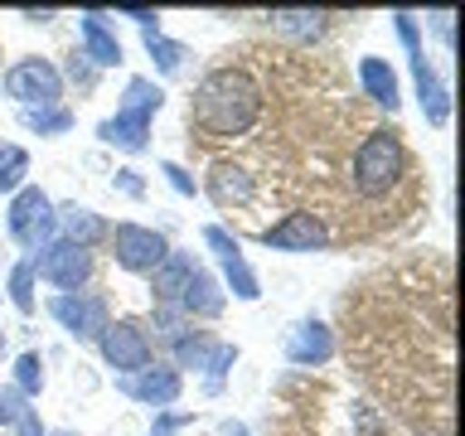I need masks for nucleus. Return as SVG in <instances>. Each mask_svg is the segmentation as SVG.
Here are the masks:
<instances>
[{"instance_id": "obj_19", "label": "nucleus", "mask_w": 465, "mask_h": 436, "mask_svg": "<svg viewBox=\"0 0 465 436\" xmlns=\"http://www.w3.org/2000/svg\"><path fill=\"white\" fill-rule=\"evenodd\" d=\"M58 213V238L64 243H78V247H87L93 253V243H102L107 238V218H102L97 209H87V203H64V209H54Z\"/></svg>"}, {"instance_id": "obj_21", "label": "nucleus", "mask_w": 465, "mask_h": 436, "mask_svg": "<svg viewBox=\"0 0 465 436\" xmlns=\"http://www.w3.org/2000/svg\"><path fill=\"white\" fill-rule=\"evenodd\" d=\"M276 35H286V39H296V44H311L320 39L330 29V15L325 10H272L267 15Z\"/></svg>"}, {"instance_id": "obj_26", "label": "nucleus", "mask_w": 465, "mask_h": 436, "mask_svg": "<svg viewBox=\"0 0 465 436\" xmlns=\"http://www.w3.org/2000/svg\"><path fill=\"white\" fill-rule=\"evenodd\" d=\"M20 122H25V131H35V136H64V131H73L78 116L68 107H25Z\"/></svg>"}, {"instance_id": "obj_8", "label": "nucleus", "mask_w": 465, "mask_h": 436, "mask_svg": "<svg viewBox=\"0 0 465 436\" xmlns=\"http://www.w3.org/2000/svg\"><path fill=\"white\" fill-rule=\"evenodd\" d=\"M29 262H35V276H39V282L54 286V296L83 291L87 276H93V253H87V247H78V243H64V238L44 243Z\"/></svg>"}, {"instance_id": "obj_7", "label": "nucleus", "mask_w": 465, "mask_h": 436, "mask_svg": "<svg viewBox=\"0 0 465 436\" xmlns=\"http://www.w3.org/2000/svg\"><path fill=\"white\" fill-rule=\"evenodd\" d=\"M97 354L107 369H116V378L141 373L145 363H155V340L145 325H136V320H107V330L97 334Z\"/></svg>"}, {"instance_id": "obj_11", "label": "nucleus", "mask_w": 465, "mask_h": 436, "mask_svg": "<svg viewBox=\"0 0 465 436\" xmlns=\"http://www.w3.org/2000/svg\"><path fill=\"white\" fill-rule=\"evenodd\" d=\"M49 315L64 325L78 344H97V334L107 330V301L87 296V291H68V296H49Z\"/></svg>"}, {"instance_id": "obj_28", "label": "nucleus", "mask_w": 465, "mask_h": 436, "mask_svg": "<svg viewBox=\"0 0 465 436\" xmlns=\"http://www.w3.org/2000/svg\"><path fill=\"white\" fill-rule=\"evenodd\" d=\"M194 330V320H189L180 305H155V334L165 344H174V340H184V334Z\"/></svg>"}, {"instance_id": "obj_37", "label": "nucleus", "mask_w": 465, "mask_h": 436, "mask_svg": "<svg viewBox=\"0 0 465 436\" xmlns=\"http://www.w3.org/2000/svg\"><path fill=\"white\" fill-rule=\"evenodd\" d=\"M49 436H83V431H68V427H64V431H49Z\"/></svg>"}, {"instance_id": "obj_35", "label": "nucleus", "mask_w": 465, "mask_h": 436, "mask_svg": "<svg viewBox=\"0 0 465 436\" xmlns=\"http://www.w3.org/2000/svg\"><path fill=\"white\" fill-rule=\"evenodd\" d=\"M20 15H25V20H35V25H49L58 10H49V5H44V10H20Z\"/></svg>"}, {"instance_id": "obj_29", "label": "nucleus", "mask_w": 465, "mask_h": 436, "mask_svg": "<svg viewBox=\"0 0 465 436\" xmlns=\"http://www.w3.org/2000/svg\"><path fill=\"white\" fill-rule=\"evenodd\" d=\"M184 427H194V412H155V421H151V436H180Z\"/></svg>"}, {"instance_id": "obj_33", "label": "nucleus", "mask_w": 465, "mask_h": 436, "mask_svg": "<svg viewBox=\"0 0 465 436\" xmlns=\"http://www.w3.org/2000/svg\"><path fill=\"white\" fill-rule=\"evenodd\" d=\"M15 436H49V431H44V421H39L35 407H25V412L15 417Z\"/></svg>"}, {"instance_id": "obj_17", "label": "nucleus", "mask_w": 465, "mask_h": 436, "mask_svg": "<svg viewBox=\"0 0 465 436\" xmlns=\"http://www.w3.org/2000/svg\"><path fill=\"white\" fill-rule=\"evenodd\" d=\"M194 267H199L194 253H174V247H170V257L151 272V301H155V305H180V296H184V286H189V276H194Z\"/></svg>"}, {"instance_id": "obj_5", "label": "nucleus", "mask_w": 465, "mask_h": 436, "mask_svg": "<svg viewBox=\"0 0 465 436\" xmlns=\"http://www.w3.org/2000/svg\"><path fill=\"white\" fill-rule=\"evenodd\" d=\"M5 233L25 253H39L44 243L58 238V213H54V199L44 194L39 184H25L20 194H10V209H5Z\"/></svg>"}, {"instance_id": "obj_32", "label": "nucleus", "mask_w": 465, "mask_h": 436, "mask_svg": "<svg viewBox=\"0 0 465 436\" xmlns=\"http://www.w3.org/2000/svg\"><path fill=\"white\" fill-rule=\"evenodd\" d=\"M116 15L131 20V25H141V35H145V29H160V10H151V5H122Z\"/></svg>"}, {"instance_id": "obj_13", "label": "nucleus", "mask_w": 465, "mask_h": 436, "mask_svg": "<svg viewBox=\"0 0 465 436\" xmlns=\"http://www.w3.org/2000/svg\"><path fill=\"white\" fill-rule=\"evenodd\" d=\"M262 247H272V253H325L330 247V228L320 223L315 213H286L282 223L262 228Z\"/></svg>"}, {"instance_id": "obj_16", "label": "nucleus", "mask_w": 465, "mask_h": 436, "mask_svg": "<svg viewBox=\"0 0 465 436\" xmlns=\"http://www.w3.org/2000/svg\"><path fill=\"white\" fill-rule=\"evenodd\" d=\"M223 305H228L223 282H218L209 267H194V276H189V286L180 296V311L189 320H218V315H223Z\"/></svg>"}, {"instance_id": "obj_9", "label": "nucleus", "mask_w": 465, "mask_h": 436, "mask_svg": "<svg viewBox=\"0 0 465 436\" xmlns=\"http://www.w3.org/2000/svg\"><path fill=\"white\" fill-rule=\"evenodd\" d=\"M107 243H112L116 267L131 272V276H151L160 262L170 257L165 233H155V228H145V223H116V228L107 233Z\"/></svg>"}, {"instance_id": "obj_34", "label": "nucleus", "mask_w": 465, "mask_h": 436, "mask_svg": "<svg viewBox=\"0 0 465 436\" xmlns=\"http://www.w3.org/2000/svg\"><path fill=\"white\" fill-rule=\"evenodd\" d=\"M116 184H122V194L141 199V180H136V170H122V174H116Z\"/></svg>"}, {"instance_id": "obj_30", "label": "nucleus", "mask_w": 465, "mask_h": 436, "mask_svg": "<svg viewBox=\"0 0 465 436\" xmlns=\"http://www.w3.org/2000/svg\"><path fill=\"white\" fill-rule=\"evenodd\" d=\"M160 174L170 180V189H174V194H184V199H194V194H199L194 174H189L184 165H174V160H165V165H160Z\"/></svg>"}, {"instance_id": "obj_31", "label": "nucleus", "mask_w": 465, "mask_h": 436, "mask_svg": "<svg viewBox=\"0 0 465 436\" xmlns=\"http://www.w3.org/2000/svg\"><path fill=\"white\" fill-rule=\"evenodd\" d=\"M20 412H25V398L5 383V388H0V427H15V417H20Z\"/></svg>"}, {"instance_id": "obj_25", "label": "nucleus", "mask_w": 465, "mask_h": 436, "mask_svg": "<svg viewBox=\"0 0 465 436\" xmlns=\"http://www.w3.org/2000/svg\"><path fill=\"white\" fill-rule=\"evenodd\" d=\"M29 174V151L15 141H0V194H20Z\"/></svg>"}, {"instance_id": "obj_22", "label": "nucleus", "mask_w": 465, "mask_h": 436, "mask_svg": "<svg viewBox=\"0 0 465 436\" xmlns=\"http://www.w3.org/2000/svg\"><path fill=\"white\" fill-rule=\"evenodd\" d=\"M170 354H174V369H199V373H209V363H213V354H218V340H213V334H203V330H189L184 340L170 344Z\"/></svg>"}, {"instance_id": "obj_18", "label": "nucleus", "mask_w": 465, "mask_h": 436, "mask_svg": "<svg viewBox=\"0 0 465 436\" xmlns=\"http://www.w3.org/2000/svg\"><path fill=\"white\" fill-rule=\"evenodd\" d=\"M359 87H363V97L378 102V107H388V112L402 107V87H398V73H392L388 58L363 54V58H359Z\"/></svg>"}, {"instance_id": "obj_20", "label": "nucleus", "mask_w": 465, "mask_h": 436, "mask_svg": "<svg viewBox=\"0 0 465 436\" xmlns=\"http://www.w3.org/2000/svg\"><path fill=\"white\" fill-rule=\"evenodd\" d=\"M203 194H209L218 209H228V203H247L257 194L252 174H247L242 165H232V160H218V165L209 170V180H203Z\"/></svg>"}, {"instance_id": "obj_38", "label": "nucleus", "mask_w": 465, "mask_h": 436, "mask_svg": "<svg viewBox=\"0 0 465 436\" xmlns=\"http://www.w3.org/2000/svg\"><path fill=\"white\" fill-rule=\"evenodd\" d=\"M0 344H5V330H0Z\"/></svg>"}, {"instance_id": "obj_24", "label": "nucleus", "mask_w": 465, "mask_h": 436, "mask_svg": "<svg viewBox=\"0 0 465 436\" xmlns=\"http://www.w3.org/2000/svg\"><path fill=\"white\" fill-rule=\"evenodd\" d=\"M141 44H145V54H151V64L165 73V78H174V73L184 68V58H189V49L180 39H170V35H160V29H145L141 35Z\"/></svg>"}, {"instance_id": "obj_4", "label": "nucleus", "mask_w": 465, "mask_h": 436, "mask_svg": "<svg viewBox=\"0 0 465 436\" xmlns=\"http://www.w3.org/2000/svg\"><path fill=\"white\" fill-rule=\"evenodd\" d=\"M392 29H398V39H402V49H407V64H412V83H417V102H421L427 126H446V122H450V87L441 83V73L427 64L417 15L398 10V15H392Z\"/></svg>"}, {"instance_id": "obj_15", "label": "nucleus", "mask_w": 465, "mask_h": 436, "mask_svg": "<svg viewBox=\"0 0 465 436\" xmlns=\"http://www.w3.org/2000/svg\"><path fill=\"white\" fill-rule=\"evenodd\" d=\"M107 10H83L78 15V35H83V58H93V68H116L122 64V39L107 25Z\"/></svg>"}, {"instance_id": "obj_27", "label": "nucleus", "mask_w": 465, "mask_h": 436, "mask_svg": "<svg viewBox=\"0 0 465 436\" xmlns=\"http://www.w3.org/2000/svg\"><path fill=\"white\" fill-rule=\"evenodd\" d=\"M10 388L20 392V398H39L44 392V359L35 354V349H25L20 359H15V373H10Z\"/></svg>"}, {"instance_id": "obj_10", "label": "nucleus", "mask_w": 465, "mask_h": 436, "mask_svg": "<svg viewBox=\"0 0 465 436\" xmlns=\"http://www.w3.org/2000/svg\"><path fill=\"white\" fill-rule=\"evenodd\" d=\"M203 247L213 253L218 272H223V276H218V282H223V291H232L238 301H257V296H262V282H257L252 262L242 257V243L232 238L223 223H209V228H203Z\"/></svg>"}, {"instance_id": "obj_1", "label": "nucleus", "mask_w": 465, "mask_h": 436, "mask_svg": "<svg viewBox=\"0 0 465 436\" xmlns=\"http://www.w3.org/2000/svg\"><path fill=\"white\" fill-rule=\"evenodd\" d=\"M262 116V87L247 78L242 68H213L203 73L189 102V126L209 141H232L247 136Z\"/></svg>"}, {"instance_id": "obj_14", "label": "nucleus", "mask_w": 465, "mask_h": 436, "mask_svg": "<svg viewBox=\"0 0 465 436\" xmlns=\"http://www.w3.org/2000/svg\"><path fill=\"white\" fill-rule=\"evenodd\" d=\"M286 359L296 363V369H320V363H330L334 359V330L325 320H301V325H291Z\"/></svg>"}, {"instance_id": "obj_36", "label": "nucleus", "mask_w": 465, "mask_h": 436, "mask_svg": "<svg viewBox=\"0 0 465 436\" xmlns=\"http://www.w3.org/2000/svg\"><path fill=\"white\" fill-rule=\"evenodd\" d=\"M223 436H247V427L242 421H223Z\"/></svg>"}, {"instance_id": "obj_23", "label": "nucleus", "mask_w": 465, "mask_h": 436, "mask_svg": "<svg viewBox=\"0 0 465 436\" xmlns=\"http://www.w3.org/2000/svg\"><path fill=\"white\" fill-rule=\"evenodd\" d=\"M35 291H39L35 262H29V257H20V262H15V267H10L5 296H10V305H15V311H20V315H35V311H39V296H35Z\"/></svg>"}, {"instance_id": "obj_6", "label": "nucleus", "mask_w": 465, "mask_h": 436, "mask_svg": "<svg viewBox=\"0 0 465 436\" xmlns=\"http://www.w3.org/2000/svg\"><path fill=\"white\" fill-rule=\"evenodd\" d=\"M0 87H5V97L20 102V112L25 107H64V73L49 58H15L5 68V78H0Z\"/></svg>"}, {"instance_id": "obj_3", "label": "nucleus", "mask_w": 465, "mask_h": 436, "mask_svg": "<svg viewBox=\"0 0 465 436\" xmlns=\"http://www.w3.org/2000/svg\"><path fill=\"white\" fill-rule=\"evenodd\" d=\"M402 170H407V151H402V136L392 126L369 131V136L359 141V151H354V165H349L354 189H359V194H369V199L388 194V189L402 180Z\"/></svg>"}, {"instance_id": "obj_2", "label": "nucleus", "mask_w": 465, "mask_h": 436, "mask_svg": "<svg viewBox=\"0 0 465 436\" xmlns=\"http://www.w3.org/2000/svg\"><path fill=\"white\" fill-rule=\"evenodd\" d=\"M165 107V87L155 78H126V93H122V107L116 116L97 126V141L112 145V151H126V155H141L151 145V122L155 112Z\"/></svg>"}, {"instance_id": "obj_12", "label": "nucleus", "mask_w": 465, "mask_h": 436, "mask_svg": "<svg viewBox=\"0 0 465 436\" xmlns=\"http://www.w3.org/2000/svg\"><path fill=\"white\" fill-rule=\"evenodd\" d=\"M116 388H122L126 398H136L145 407H155V412H165L170 402H180L184 373L174 369V363H145L141 373H122V378H116Z\"/></svg>"}]
</instances>
